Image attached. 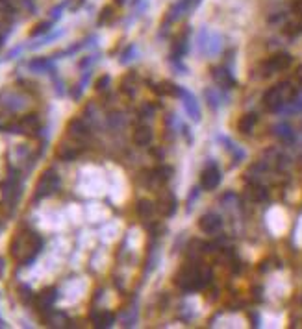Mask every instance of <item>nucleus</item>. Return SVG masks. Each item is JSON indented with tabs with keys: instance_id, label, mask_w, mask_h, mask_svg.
<instances>
[{
	"instance_id": "4",
	"label": "nucleus",
	"mask_w": 302,
	"mask_h": 329,
	"mask_svg": "<svg viewBox=\"0 0 302 329\" xmlns=\"http://www.w3.org/2000/svg\"><path fill=\"white\" fill-rule=\"evenodd\" d=\"M59 185V178L54 170H45L43 176L37 181V187H35V198H45V196H50L52 193H56Z\"/></svg>"
},
{
	"instance_id": "27",
	"label": "nucleus",
	"mask_w": 302,
	"mask_h": 329,
	"mask_svg": "<svg viewBox=\"0 0 302 329\" xmlns=\"http://www.w3.org/2000/svg\"><path fill=\"white\" fill-rule=\"evenodd\" d=\"M107 82H110V78H107V76L100 78V80L97 82V89H98V91H104V89H106V85H107Z\"/></svg>"
},
{
	"instance_id": "10",
	"label": "nucleus",
	"mask_w": 302,
	"mask_h": 329,
	"mask_svg": "<svg viewBox=\"0 0 302 329\" xmlns=\"http://www.w3.org/2000/svg\"><path fill=\"white\" fill-rule=\"evenodd\" d=\"M67 131H69V137L74 139L76 143H80V140H83L88 137V126L83 124V121H78V119H74V121L69 122Z\"/></svg>"
},
{
	"instance_id": "9",
	"label": "nucleus",
	"mask_w": 302,
	"mask_h": 329,
	"mask_svg": "<svg viewBox=\"0 0 302 329\" xmlns=\"http://www.w3.org/2000/svg\"><path fill=\"white\" fill-rule=\"evenodd\" d=\"M221 226H223V220H221V217H217L213 213L204 215L199 220V228L204 233H217L221 229Z\"/></svg>"
},
{
	"instance_id": "13",
	"label": "nucleus",
	"mask_w": 302,
	"mask_h": 329,
	"mask_svg": "<svg viewBox=\"0 0 302 329\" xmlns=\"http://www.w3.org/2000/svg\"><path fill=\"white\" fill-rule=\"evenodd\" d=\"M152 140V130L148 126H139L136 128V131H134V143H136L137 146H146L150 145Z\"/></svg>"
},
{
	"instance_id": "1",
	"label": "nucleus",
	"mask_w": 302,
	"mask_h": 329,
	"mask_svg": "<svg viewBox=\"0 0 302 329\" xmlns=\"http://www.w3.org/2000/svg\"><path fill=\"white\" fill-rule=\"evenodd\" d=\"M41 242L39 235L34 231H20L15 235V239L11 241V255L13 259H17L19 263H32L35 259V255L41 252Z\"/></svg>"
},
{
	"instance_id": "28",
	"label": "nucleus",
	"mask_w": 302,
	"mask_h": 329,
	"mask_svg": "<svg viewBox=\"0 0 302 329\" xmlns=\"http://www.w3.org/2000/svg\"><path fill=\"white\" fill-rule=\"evenodd\" d=\"M124 2H126V0H115V4H117V6H122Z\"/></svg>"
},
{
	"instance_id": "19",
	"label": "nucleus",
	"mask_w": 302,
	"mask_h": 329,
	"mask_svg": "<svg viewBox=\"0 0 302 329\" xmlns=\"http://www.w3.org/2000/svg\"><path fill=\"white\" fill-rule=\"evenodd\" d=\"M172 176V169L171 167H158L156 170H154V181H156L158 185H163L169 181V178Z\"/></svg>"
},
{
	"instance_id": "8",
	"label": "nucleus",
	"mask_w": 302,
	"mask_h": 329,
	"mask_svg": "<svg viewBox=\"0 0 302 329\" xmlns=\"http://www.w3.org/2000/svg\"><path fill=\"white\" fill-rule=\"evenodd\" d=\"M158 213L163 217H172L176 211V198L172 196V193H161L156 203Z\"/></svg>"
},
{
	"instance_id": "20",
	"label": "nucleus",
	"mask_w": 302,
	"mask_h": 329,
	"mask_svg": "<svg viewBox=\"0 0 302 329\" xmlns=\"http://www.w3.org/2000/svg\"><path fill=\"white\" fill-rule=\"evenodd\" d=\"M78 148L76 146H71V145H61L58 148V157L59 159H63V161H71V159H74L76 155H78Z\"/></svg>"
},
{
	"instance_id": "11",
	"label": "nucleus",
	"mask_w": 302,
	"mask_h": 329,
	"mask_svg": "<svg viewBox=\"0 0 302 329\" xmlns=\"http://www.w3.org/2000/svg\"><path fill=\"white\" fill-rule=\"evenodd\" d=\"M56 301V289H45L39 294L35 296V305L39 311H47L52 307V303Z\"/></svg>"
},
{
	"instance_id": "7",
	"label": "nucleus",
	"mask_w": 302,
	"mask_h": 329,
	"mask_svg": "<svg viewBox=\"0 0 302 329\" xmlns=\"http://www.w3.org/2000/svg\"><path fill=\"white\" fill-rule=\"evenodd\" d=\"M221 183V172L217 167H208V169L202 172V176H200V185H202V189L206 191H213L217 185Z\"/></svg>"
},
{
	"instance_id": "5",
	"label": "nucleus",
	"mask_w": 302,
	"mask_h": 329,
	"mask_svg": "<svg viewBox=\"0 0 302 329\" xmlns=\"http://www.w3.org/2000/svg\"><path fill=\"white\" fill-rule=\"evenodd\" d=\"M291 63H293L291 56L286 52H280V54L271 56V58L263 63V70H265V74L269 76V74H274V73H282V70L291 67Z\"/></svg>"
},
{
	"instance_id": "24",
	"label": "nucleus",
	"mask_w": 302,
	"mask_h": 329,
	"mask_svg": "<svg viewBox=\"0 0 302 329\" xmlns=\"http://www.w3.org/2000/svg\"><path fill=\"white\" fill-rule=\"evenodd\" d=\"M249 196L252 200H263L265 196H267V191L263 189V187H260V185H252L249 191Z\"/></svg>"
},
{
	"instance_id": "26",
	"label": "nucleus",
	"mask_w": 302,
	"mask_h": 329,
	"mask_svg": "<svg viewBox=\"0 0 302 329\" xmlns=\"http://www.w3.org/2000/svg\"><path fill=\"white\" fill-rule=\"evenodd\" d=\"M291 10L295 15H298V17H302V0H295L291 6Z\"/></svg>"
},
{
	"instance_id": "23",
	"label": "nucleus",
	"mask_w": 302,
	"mask_h": 329,
	"mask_svg": "<svg viewBox=\"0 0 302 329\" xmlns=\"http://www.w3.org/2000/svg\"><path fill=\"white\" fill-rule=\"evenodd\" d=\"M152 211H154V205L148 200H139V203H137V215L139 217H150Z\"/></svg>"
},
{
	"instance_id": "3",
	"label": "nucleus",
	"mask_w": 302,
	"mask_h": 329,
	"mask_svg": "<svg viewBox=\"0 0 302 329\" xmlns=\"http://www.w3.org/2000/svg\"><path fill=\"white\" fill-rule=\"evenodd\" d=\"M295 95V89L291 87V83H280L276 87H271L265 95H263V106L267 107L269 111H278L282 109L286 100Z\"/></svg>"
},
{
	"instance_id": "12",
	"label": "nucleus",
	"mask_w": 302,
	"mask_h": 329,
	"mask_svg": "<svg viewBox=\"0 0 302 329\" xmlns=\"http://www.w3.org/2000/svg\"><path fill=\"white\" fill-rule=\"evenodd\" d=\"M213 80L217 82V85H221V87H224V89L234 87V83H235L232 74H230L226 68H213Z\"/></svg>"
},
{
	"instance_id": "2",
	"label": "nucleus",
	"mask_w": 302,
	"mask_h": 329,
	"mask_svg": "<svg viewBox=\"0 0 302 329\" xmlns=\"http://www.w3.org/2000/svg\"><path fill=\"white\" fill-rule=\"evenodd\" d=\"M211 272L204 265H187L184 266L178 276H176V285L182 287L184 291H197L210 283Z\"/></svg>"
},
{
	"instance_id": "18",
	"label": "nucleus",
	"mask_w": 302,
	"mask_h": 329,
	"mask_svg": "<svg viewBox=\"0 0 302 329\" xmlns=\"http://www.w3.org/2000/svg\"><path fill=\"white\" fill-rule=\"evenodd\" d=\"M256 115L254 113H249V115H243L241 116V121L238 122V128H239V131L241 133H250L252 131V128H254V124H256Z\"/></svg>"
},
{
	"instance_id": "15",
	"label": "nucleus",
	"mask_w": 302,
	"mask_h": 329,
	"mask_svg": "<svg viewBox=\"0 0 302 329\" xmlns=\"http://www.w3.org/2000/svg\"><path fill=\"white\" fill-rule=\"evenodd\" d=\"M13 19H11V11L6 8H0V35H8V32L11 30Z\"/></svg>"
},
{
	"instance_id": "16",
	"label": "nucleus",
	"mask_w": 302,
	"mask_h": 329,
	"mask_svg": "<svg viewBox=\"0 0 302 329\" xmlns=\"http://www.w3.org/2000/svg\"><path fill=\"white\" fill-rule=\"evenodd\" d=\"M182 98H184V104H185V109H187V113L191 115V119L193 121H199V106H197V102H195V98L191 97L189 92H182Z\"/></svg>"
},
{
	"instance_id": "6",
	"label": "nucleus",
	"mask_w": 302,
	"mask_h": 329,
	"mask_svg": "<svg viewBox=\"0 0 302 329\" xmlns=\"http://www.w3.org/2000/svg\"><path fill=\"white\" fill-rule=\"evenodd\" d=\"M39 116L37 115H26L23 116L17 124L11 126V130L15 133H23V135H35L37 131H39Z\"/></svg>"
},
{
	"instance_id": "14",
	"label": "nucleus",
	"mask_w": 302,
	"mask_h": 329,
	"mask_svg": "<svg viewBox=\"0 0 302 329\" xmlns=\"http://www.w3.org/2000/svg\"><path fill=\"white\" fill-rule=\"evenodd\" d=\"M91 320L97 327H110L113 324V315L107 313V311H98V313L91 316Z\"/></svg>"
},
{
	"instance_id": "17",
	"label": "nucleus",
	"mask_w": 302,
	"mask_h": 329,
	"mask_svg": "<svg viewBox=\"0 0 302 329\" xmlns=\"http://www.w3.org/2000/svg\"><path fill=\"white\" fill-rule=\"evenodd\" d=\"M284 34L288 35V37H297V35H300L302 34V17L297 15V19L284 26Z\"/></svg>"
},
{
	"instance_id": "25",
	"label": "nucleus",
	"mask_w": 302,
	"mask_h": 329,
	"mask_svg": "<svg viewBox=\"0 0 302 329\" xmlns=\"http://www.w3.org/2000/svg\"><path fill=\"white\" fill-rule=\"evenodd\" d=\"M49 30H50V22H39V25L30 32V35H32V37H37V35L45 34V32H49Z\"/></svg>"
},
{
	"instance_id": "22",
	"label": "nucleus",
	"mask_w": 302,
	"mask_h": 329,
	"mask_svg": "<svg viewBox=\"0 0 302 329\" xmlns=\"http://www.w3.org/2000/svg\"><path fill=\"white\" fill-rule=\"evenodd\" d=\"M0 4H2V8H6V10H10L13 13V11H19L25 8L26 0H0Z\"/></svg>"
},
{
	"instance_id": "21",
	"label": "nucleus",
	"mask_w": 302,
	"mask_h": 329,
	"mask_svg": "<svg viewBox=\"0 0 302 329\" xmlns=\"http://www.w3.org/2000/svg\"><path fill=\"white\" fill-rule=\"evenodd\" d=\"M45 322H47V325H50V327H63V325L67 324V318H65L63 315H59V313H52L50 316L45 318Z\"/></svg>"
}]
</instances>
